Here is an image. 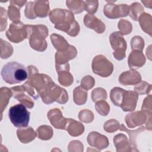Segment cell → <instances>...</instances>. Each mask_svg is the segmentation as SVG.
<instances>
[{"label":"cell","mask_w":152,"mask_h":152,"mask_svg":"<svg viewBox=\"0 0 152 152\" xmlns=\"http://www.w3.org/2000/svg\"><path fill=\"white\" fill-rule=\"evenodd\" d=\"M27 69V82L37 91L45 103L49 104L55 101L61 104H65L68 102L67 92L56 85L49 76L39 74L38 69L33 65L28 66Z\"/></svg>","instance_id":"1"},{"label":"cell","mask_w":152,"mask_h":152,"mask_svg":"<svg viewBox=\"0 0 152 152\" xmlns=\"http://www.w3.org/2000/svg\"><path fill=\"white\" fill-rule=\"evenodd\" d=\"M50 21L55 24V28L65 31L68 35L74 37L80 31V26L74 19L72 12L65 9L56 8L49 14Z\"/></svg>","instance_id":"2"},{"label":"cell","mask_w":152,"mask_h":152,"mask_svg":"<svg viewBox=\"0 0 152 152\" xmlns=\"http://www.w3.org/2000/svg\"><path fill=\"white\" fill-rule=\"evenodd\" d=\"M1 74L3 80L10 84L20 83L26 80L28 76L24 66L14 61L6 64Z\"/></svg>","instance_id":"3"},{"label":"cell","mask_w":152,"mask_h":152,"mask_svg":"<svg viewBox=\"0 0 152 152\" xmlns=\"http://www.w3.org/2000/svg\"><path fill=\"white\" fill-rule=\"evenodd\" d=\"M27 39L32 49L42 52L46 50L47 43L45 40L48 35V29L45 25H26Z\"/></svg>","instance_id":"4"},{"label":"cell","mask_w":152,"mask_h":152,"mask_svg":"<svg viewBox=\"0 0 152 152\" xmlns=\"http://www.w3.org/2000/svg\"><path fill=\"white\" fill-rule=\"evenodd\" d=\"M11 89L14 98L30 109L34 106V102L28 95L34 100L37 99L39 96L38 94L36 93L34 91L36 90L27 81L20 86L14 87Z\"/></svg>","instance_id":"5"},{"label":"cell","mask_w":152,"mask_h":152,"mask_svg":"<svg viewBox=\"0 0 152 152\" xmlns=\"http://www.w3.org/2000/svg\"><path fill=\"white\" fill-rule=\"evenodd\" d=\"M30 112L23 104H17L10 107L8 116L13 125L17 128L27 127L30 121Z\"/></svg>","instance_id":"6"},{"label":"cell","mask_w":152,"mask_h":152,"mask_svg":"<svg viewBox=\"0 0 152 152\" xmlns=\"http://www.w3.org/2000/svg\"><path fill=\"white\" fill-rule=\"evenodd\" d=\"M91 66L93 72L102 77H109L113 70L112 63L102 55H99L94 58Z\"/></svg>","instance_id":"7"},{"label":"cell","mask_w":152,"mask_h":152,"mask_svg":"<svg viewBox=\"0 0 152 152\" xmlns=\"http://www.w3.org/2000/svg\"><path fill=\"white\" fill-rule=\"evenodd\" d=\"M109 41L113 50L114 57L118 61L124 59L127 45L123 35L119 31L113 32L109 37Z\"/></svg>","instance_id":"8"},{"label":"cell","mask_w":152,"mask_h":152,"mask_svg":"<svg viewBox=\"0 0 152 152\" xmlns=\"http://www.w3.org/2000/svg\"><path fill=\"white\" fill-rule=\"evenodd\" d=\"M27 30L26 24L21 21L12 23L6 31V36L11 42L18 43L27 39Z\"/></svg>","instance_id":"9"},{"label":"cell","mask_w":152,"mask_h":152,"mask_svg":"<svg viewBox=\"0 0 152 152\" xmlns=\"http://www.w3.org/2000/svg\"><path fill=\"white\" fill-rule=\"evenodd\" d=\"M109 4H106L103 10L104 15L109 18L116 19L120 17L127 16L129 13V7L126 4L115 5L112 2L115 1H107Z\"/></svg>","instance_id":"10"},{"label":"cell","mask_w":152,"mask_h":152,"mask_svg":"<svg viewBox=\"0 0 152 152\" xmlns=\"http://www.w3.org/2000/svg\"><path fill=\"white\" fill-rule=\"evenodd\" d=\"M138 99V94L135 91L124 90L120 107L125 112L133 111L136 107Z\"/></svg>","instance_id":"11"},{"label":"cell","mask_w":152,"mask_h":152,"mask_svg":"<svg viewBox=\"0 0 152 152\" xmlns=\"http://www.w3.org/2000/svg\"><path fill=\"white\" fill-rule=\"evenodd\" d=\"M48 118L55 128L65 129L68 118L63 117L62 113L59 109L55 108L50 110L48 113Z\"/></svg>","instance_id":"12"},{"label":"cell","mask_w":152,"mask_h":152,"mask_svg":"<svg viewBox=\"0 0 152 152\" xmlns=\"http://www.w3.org/2000/svg\"><path fill=\"white\" fill-rule=\"evenodd\" d=\"M77 54V49L72 45H69L65 50L57 51L55 53V65H64L68 63V61L74 59Z\"/></svg>","instance_id":"13"},{"label":"cell","mask_w":152,"mask_h":152,"mask_svg":"<svg viewBox=\"0 0 152 152\" xmlns=\"http://www.w3.org/2000/svg\"><path fill=\"white\" fill-rule=\"evenodd\" d=\"M87 142L90 145L97 148L99 150L106 148L109 145L107 137L97 132L89 133L87 137Z\"/></svg>","instance_id":"14"},{"label":"cell","mask_w":152,"mask_h":152,"mask_svg":"<svg viewBox=\"0 0 152 152\" xmlns=\"http://www.w3.org/2000/svg\"><path fill=\"white\" fill-rule=\"evenodd\" d=\"M84 23L87 27L94 30L97 33L102 34L105 30V24L94 15L86 14L84 17Z\"/></svg>","instance_id":"15"},{"label":"cell","mask_w":152,"mask_h":152,"mask_svg":"<svg viewBox=\"0 0 152 152\" xmlns=\"http://www.w3.org/2000/svg\"><path fill=\"white\" fill-rule=\"evenodd\" d=\"M147 119V115L142 111L128 114L125 116V122L129 128H132L144 124Z\"/></svg>","instance_id":"16"},{"label":"cell","mask_w":152,"mask_h":152,"mask_svg":"<svg viewBox=\"0 0 152 152\" xmlns=\"http://www.w3.org/2000/svg\"><path fill=\"white\" fill-rule=\"evenodd\" d=\"M141 81V77L139 72L132 69L122 72L119 77V83L124 86L134 85Z\"/></svg>","instance_id":"17"},{"label":"cell","mask_w":152,"mask_h":152,"mask_svg":"<svg viewBox=\"0 0 152 152\" xmlns=\"http://www.w3.org/2000/svg\"><path fill=\"white\" fill-rule=\"evenodd\" d=\"M128 65L131 69L141 67L145 62V58L142 51L132 50L128 57Z\"/></svg>","instance_id":"18"},{"label":"cell","mask_w":152,"mask_h":152,"mask_svg":"<svg viewBox=\"0 0 152 152\" xmlns=\"http://www.w3.org/2000/svg\"><path fill=\"white\" fill-rule=\"evenodd\" d=\"M65 130H67L69 134L71 136L77 137L83 133L84 126L80 122L76 121L73 119L68 118Z\"/></svg>","instance_id":"19"},{"label":"cell","mask_w":152,"mask_h":152,"mask_svg":"<svg viewBox=\"0 0 152 152\" xmlns=\"http://www.w3.org/2000/svg\"><path fill=\"white\" fill-rule=\"evenodd\" d=\"M17 134L19 140L23 143H28L33 141L37 134L31 127L19 128L17 131Z\"/></svg>","instance_id":"20"},{"label":"cell","mask_w":152,"mask_h":152,"mask_svg":"<svg viewBox=\"0 0 152 152\" xmlns=\"http://www.w3.org/2000/svg\"><path fill=\"white\" fill-rule=\"evenodd\" d=\"M113 142L118 152L132 151L128 140L124 134H119L116 135L113 138Z\"/></svg>","instance_id":"21"},{"label":"cell","mask_w":152,"mask_h":152,"mask_svg":"<svg viewBox=\"0 0 152 152\" xmlns=\"http://www.w3.org/2000/svg\"><path fill=\"white\" fill-rule=\"evenodd\" d=\"M34 11L36 17H45L49 11L48 1H34Z\"/></svg>","instance_id":"22"},{"label":"cell","mask_w":152,"mask_h":152,"mask_svg":"<svg viewBox=\"0 0 152 152\" xmlns=\"http://www.w3.org/2000/svg\"><path fill=\"white\" fill-rule=\"evenodd\" d=\"M50 40L53 46L58 51L65 50L70 45L64 37L55 33L50 35Z\"/></svg>","instance_id":"23"},{"label":"cell","mask_w":152,"mask_h":152,"mask_svg":"<svg viewBox=\"0 0 152 152\" xmlns=\"http://www.w3.org/2000/svg\"><path fill=\"white\" fill-rule=\"evenodd\" d=\"M138 20L142 30L151 36V16L149 14L144 12L140 15Z\"/></svg>","instance_id":"24"},{"label":"cell","mask_w":152,"mask_h":152,"mask_svg":"<svg viewBox=\"0 0 152 152\" xmlns=\"http://www.w3.org/2000/svg\"><path fill=\"white\" fill-rule=\"evenodd\" d=\"M74 102L78 105L84 104L87 98V91L84 90L81 86L76 87L74 90Z\"/></svg>","instance_id":"25"},{"label":"cell","mask_w":152,"mask_h":152,"mask_svg":"<svg viewBox=\"0 0 152 152\" xmlns=\"http://www.w3.org/2000/svg\"><path fill=\"white\" fill-rule=\"evenodd\" d=\"M12 95L11 89L7 87H2L0 89V104L1 114L8 105L10 99Z\"/></svg>","instance_id":"26"},{"label":"cell","mask_w":152,"mask_h":152,"mask_svg":"<svg viewBox=\"0 0 152 152\" xmlns=\"http://www.w3.org/2000/svg\"><path fill=\"white\" fill-rule=\"evenodd\" d=\"M119 129L122 131H126L129 135V142L130 144L135 148L137 147L136 145V137L137 136L141 133V132L144 131L145 130L144 126H141L138 129H137L134 131H131L126 128L125 125L124 124H121V126L119 127Z\"/></svg>","instance_id":"27"},{"label":"cell","mask_w":152,"mask_h":152,"mask_svg":"<svg viewBox=\"0 0 152 152\" xmlns=\"http://www.w3.org/2000/svg\"><path fill=\"white\" fill-rule=\"evenodd\" d=\"M66 4L70 11L75 14H79L84 10L85 2L83 1H66Z\"/></svg>","instance_id":"28"},{"label":"cell","mask_w":152,"mask_h":152,"mask_svg":"<svg viewBox=\"0 0 152 152\" xmlns=\"http://www.w3.org/2000/svg\"><path fill=\"white\" fill-rule=\"evenodd\" d=\"M36 134L39 138L43 140H48L53 136V129L49 126L42 125L37 129Z\"/></svg>","instance_id":"29"},{"label":"cell","mask_w":152,"mask_h":152,"mask_svg":"<svg viewBox=\"0 0 152 152\" xmlns=\"http://www.w3.org/2000/svg\"><path fill=\"white\" fill-rule=\"evenodd\" d=\"M124 89L120 87H114L110 91V98L112 103L116 106L120 107L121 104L122 97Z\"/></svg>","instance_id":"30"},{"label":"cell","mask_w":152,"mask_h":152,"mask_svg":"<svg viewBox=\"0 0 152 152\" xmlns=\"http://www.w3.org/2000/svg\"><path fill=\"white\" fill-rule=\"evenodd\" d=\"M58 81L64 86H69L73 83L74 78L69 71H62L58 72Z\"/></svg>","instance_id":"31"},{"label":"cell","mask_w":152,"mask_h":152,"mask_svg":"<svg viewBox=\"0 0 152 152\" xmlns=\"http://www.w3.org/2000/svg\"><path fill=\"white\" fill-rule=\"evenodd\" d=\"M129 16L135 21H138L139 16L144 12V8L140 3L134 2L129 7Z\"/></svg>","instance_id":"32"},{"label":"cell","mask_w":152,"mask_h":152,"mask_svg":"<svg viewBox=\"0 0 152 152\" xmlns=\"http://www.w3.org/2000/svg\"><path fill=\"white\" fill-rule=\"evenodd\" d=\"M1 40V58L2 59H6L10 57L13 53V49L12 46L7 42L3 40L2 39Z\"/></svg>","instance_id":"33"},{"label":"cell","mask_w":152,"mask_h":152,"mask_svg":"<svg viewBox=\"0 0 152 152\" xmlns=\"http://www.w3.org/2000/svg\"><path fill=\"white\" fill-rule=\"evenodd\" d=\"M107 98V93L106 90L101 87L94 89L91 92V99L94 102L100 100H104Z\"/></svg>","instance_id":"34"},{"label":"cell","mask_w":152,"mask_h":152,"mask_svg":"<svg viewBox=\"0 0 152 152\" xmlns=\"http://www.w3.org/2000/svg\"><path fill=\"white\" fill-rule=\"evenodd\" d=\"M95 108L97 112L102 116H107L110 110V106L105 100H100L96 102Z\"/></svg>","instance_id":"35"},{"label":"cell","mask_w":152,"mask_h":152,"mask_svg":"<svg viewBox=\"0 0 152 152\" xmlns=\"http://www.w3.org/2000/svg\"><path fill=\"white\" fill-rule=\"evenodd\" d=\"M134 90L138 94H148L151 90V85L144 81H140L134 87Z\"/></svg>","instance_id":"36"},{"label":"cell","mask_w":152,"mask_h":152,"mask_svg":"<svg viewBox=\"0 0 152 152\" xmlns=\"http://www.w3.org/2000/svg\"><path fill=\"white\" fill-rule=\"evenodd\" d=\"M131 45L132 50L142 51L144 46V42L141 36H135L131 40Z\"/></svg>","instance_id":"37"},{"label":"cell","mask_w":152,"mask_h":152,"mask_svg":"<svg viewBox=\"0 0 152 152\" xmlns=\"http://www.w3.org/2000/svg\"><path fill=\"white\" fill-rule=\"evenodd\" d=\"M8 15L10 19L13 21V23H17L20 21V13L18 8L13 5H10L8 7Z\"/></svg>","instance_id":"38"},{"label":"cell","mask_w":152,"mask_h":152,"mask_svg":"<svg viewBox=\"0 0 152 152\" xmlns=\"http://www.w3.org/2000/svg\"><path fill=\"white\" fill-rule=\"evenodd\" d=\"M118 28H119V32L122 35H126L129 34L132 31L131 23L126 20H121L118 23Z\"/></svg>","instance_id":"39"},{"label":"cell","mask_w":152,"mask_h":152,"mask_svg":"<svg viewBox=\"0 0 152 152\" xmlns=\"http://www.w3.org/2000/svg\"><path fill=\"white\" fill-rule=\"evenodd\" d=\"M119 122L113 119L106 121L103 126L104 130L106 132L109 133H112L117 131L119 128Z\"/></svg>","instance_id":"40"},{"label":"cell","mask_w":152,"mask_h":152,"mask_svg":"<svg viewBox=\"0 0 152 152\" xmlns=\"http://www.w3.org/2000/svg\"><path fill=\"white\" fill-rule=\"evenodd\" d=\"M78 118L81 121L88 124L93 121L94 115L91 111L88 109H84L79 112Z\"/></svg>","instance_id":"41"},{"label":"cell","mask_w":152,"mask_h":152,"mask_svg":"<svg viewBox=\"0 0 152 152\" xmlns=\"http://www.w3.org/2000/svg\"><path fill=\"white\" fill-rule=\"evenodd\" d=\"M94 84L95 81L90 75L84 77L81 81V87L86 90L91 89L94 86Z\"/></svg>","instance_id":"42"},{"label":"cell","mask_w":152,"mask_h":152,"mask_svg":"<svg viewBox=\"0 0 152 152\" xmlns=\"http://www.w3.org/2000/svg\"><path fill=\"white\" fill-rule=\"evenodd\" d=\"M84 10L87 11L88 14L93 15L97 10L99 2L97 1H86Z\"/></svg>","instance_id":"43"},{"label":"cell","mask_w":152,"mask_h":152,"mask_svg":"<svg viewBox=\"0 0 152 152\" xmlns=\"http://www.w3.org/2000/svg\"><path fill=\"white\" fill-rule=\"evenodd\" d=\"M34 2H28L26 4L24 13L25 16L28 19H35L37 17L34 11Z\"/></svg>","instance_id":"44"},{"label":"cell","mask_w":152,"mask_h":152,"mask_svg":"<svg viewBox=\"0 0 152 152\" xmlns=\"http://www.w3.org/2000/svg\"><path fill=\"white\" fill-rule=\"evenodd\" d=\"M1 31H4L7 26V11L6 10L2 8L1 7Z\"/></svg>","instance_id":"45"},{"label":"cell","mask_w":152,"mask_h":152,"mask_svg":"<svg viewBox=\"0 0 152 152\" xmlns=\"http://www.w3.org/2000/svg\"><path fill=\"white\" fill-rule=\"evenodd\" d=\"M26 2H27L26 1H10L11 5L17 6L18 8L22 7Z\"/></svg>","instance_id":"46"}]
</instances>
